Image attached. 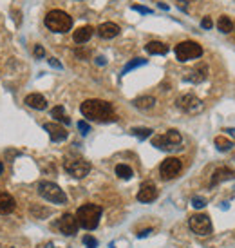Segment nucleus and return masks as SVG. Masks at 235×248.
Returning a JSON list of instances; mask_svg holds the SVG:
<instances>
[{
  "label": "nucleus",
  "instance_id": "1",
  "mask_svg": "<svg viewBox=\"0 0 235 248\" xmlns=\"http://www.w3.org/2000/svg\"><path fill=\"white\" fill-rule=\"evenodd\" d=\"M80 110L82 114L90 122H100V124H109V122H116L118 116L112 105L105 100H85L82 105H80Z\"/></svg>",
  "mask_w": 235,
  "mask_h": 248
},
{
  "label": "nucleus",
  "instance_id": "2",
  "mask_svg": "<svg viewBox=\"0 0 235 248\" xmlns=\"http://www.w3.org/2000/svg\"><path fill=\"white\" fill-rule=\"evenodd\" d=\"M102 207L100 205H92V203H87L83 207L78 208L76 212V219L78 225L85 230H94L98 227V223L102 219Z\"/></svg>",
  "mask_w": 235,
  "mask_h": 248
},
{
  "label": "nucleus",
  "instance_id": "3",
  "mask_svg": "<svg viewBox=\"0 0 235 248\" xmlns=\"http://www.w3.org/2000/svg\"><path fill=\"white\" fill-rule=\"evenodd\" d=\"M45 28L51 29L53 33H67L73 28V18L62 9H53L45 15Z\"/></svg>",
  "mask_w": 235,
  "mask_h": 248
},
{
  "label": "nucleus",
  "instance_id": "4",
  "mask_svg": "<svg viewBox=\"0 0 235 248\" xmlns=\"http://www.w3.org/2000/svg\"><path fill=\"white\" fill-rule=\"evenodd\" d=\"M38 194L44 200H47L49 203H55V205H65L67 203L65 192L56 183H51V181H42L38 185Z\"/></svg>",
  "mask_w": 235,
  "mask_h": 248
},
{
  "label": "nucleus",
  "instance_id": "5",
  "mask_svg": "<svg viewBox=\"0 0 235 248\" xmlns=\"http://www.w3.org/2000/svg\"><path fill=\"white\" fill-rule=\"evenodd\" d=\"M181 141H183V136H181V132L176 131V129H170L166 134L154 136L152 138V145L158 147V149H161V151H176V149H179Z\"/></svg>",
  "mask_w": 235,
  "mask_h": 248
},
{
  "label": "nucleus",
  "instance_id": "6",
  "mask_svg": "<svg viewBox=\"0 0 235 248\" xmlns=\"http://www.w3.org/2000/svg\"><path fill=\"white\" fill-rule=\"evenodd\" d=\"M201 55H203V47H201L197 42L187 40L176 46V56H177L179 62L194 60V58H199Z\"/></svg>",
  "mask_w": 235,
  "mask_h": 248
},
{
  "label": "nucleus",
  "instance_id": "7",
  "mask_svg": "<svg viewBox=\"0 0 235 248\" xmlns=\"http://www.w3.org/2000/svg\"><path fill=\"white\" fill-rule=\"evenodd\" d=\"M188 225L192 228V232L197 235L212 234V221H210L206 214H194L188 221Z\"/></svg>",
  "mask_w": 235,
  "mask_h": 248
},
{
  "label": "nucleus",
  "instance_id": "8",
  "mask_svg": "<svg viewBox=\"0 0 235 248\" xmlns=\"http://www.w3.org/2000/svg\"><path fill=\"white\" fill-rule=\"evenodd\" d=\"M176 105L181 110L188 112V114H197V112L203 110V102L197 96H194V94H183V96H179L176 100Z\"/></svg>",
  "mask_w": 235,
  "mask_h": 248
},
{
  "label": "nucleus",
  "instance_id": "9",
  "mask_svg": "<svg viewBox=\"0 0 235 248\" xmlns=\"http://www.w3.org/2000/svg\"><path fill=\"white\" fill-rule=\"evenodd\" d=\"M65 170L76 179L85 178L87 174L90 172V163L85 161V159H71V161H65Z\"/></svg>",
  "mask_w": 235,
  "mask_h": 248
},
{
  "label": "nucleus",
  "instance_id": "10",
  "mask_svg": "<svg viewBox=\"0 0 235 248\" xmlns=\"http://www.w3.org/2000/svg\"><path fill=\"white\" fill-rule=\"evenodd\" d=\"M181 169H183L181 159L166 158L165 161L159 165V174H161V178H163V179H174L177 174L181 172Z\"/></svg>",
  "mask_w": 235,
  "mask_h": 248
},
{
  "label": "nucleus",
  "instance_id": "11",
  "mask_svg": "<svg viewBox=\"0 0 235 248\" xmlns=\"http://www.w3.org/2000/svg\"><path fill=\"white\" fill-rule=\"evenodd\" d=\"M78 219L73 216V214H63L62 217L58 219V228L60 232L65 235H74L78 232Z\"/></svg>",
  "mask_w": 235,
  "mask_h": 248
},
{
  "label": "nucleus",
  "instance_id": "12",
  "mask_svg": "<svg viewBox=\"0 0 235 248\" xmlns=\"http://www.w3.org/2000/svg\"><path fill=\"white\" fill-rule=\"evenodd\" d=\"M206 76H208V65L206 63H199V65H195L192 71H188L183 80L190 83H201L206 80Z\"/></svg>",
  "mask_w": 235,
  "mask_h": 248
},
{
  "label": "nucleus",
  "instance_id": "13",
  "mask_svg": "<svg viewBox=\"0 0 235 248\" xmlns=\"http://www.w3.org/2000/svg\"><path fill=\"white\" fill-rule=\"evenodd\" d=\"M158 198V188L154 183H143L138 192V201L141 203H152Z\"/></svg>",
  "mask_w": 235,
  "mask_h": 248
},
{
  "label": "nucleus",
  "instance_id": "14",
  "mask_svg": "<svg viewBox=\"0 0 235 248\" xmlns=\"http://www.w3.org/2000/svg\"><path fill=\"white\" fill-rule=\"evenodd\" d=\"M44 129L49 132V138L53 140V141H56V143H58V141H63V140H67V136H69V132L58 124H45L44 125Z\"/></svg>",
  "mask_w": 235,
  "mask_h": 248
},
{
  "label": "nucleus",
  "instance_id": "15",
  "mask_svg": "<svg viewBox=\"0 0 235 248\" xmlns=\"http://www.w3.org/2000/svg\"><path fill=\"white\" fill-rule=\"evenodd\" d=\"M16 207V201L11 194L0 190V214H11Z\"/></svg>",
  "mask_w": 235,
  "mask_h": 248
},
{
  "label": "nucleus",
  "instance_id": "16",
  "mask_svg": "<svg viewBox=\"0 0 235 248\" xmlns=\"http://www.w3.org/2000/svg\"><path fill=\"white\" fill-rule=\"evenodd\" d=\"M119 26L118 24H112V22H105V24H102L100 28H98V35L102 36V38H114V36L119 35Z\"/></svg>",
  "mask_w": 235,
  "mask_h": 248
},
{
  "label": "nucleus",
  "instance_id": "17",
  "mask_svg": "<svg viewBox=\"0 0 235 248\" xmlns=\"http://www.w3.org/2000/svg\"><path fill=\"white\" fill-rule=\"evenodd\" d=\"M235 178V172L234 170H230V169H226V167H221V169H217L214 172V176H212V179H210V185L215 186L219 185L221 181H226V179H232Z\"/></svg>",
  "mask_w": 235,
  "mask_h": 248
},
{
  "label": "nucleus",
  "instance_id": "18",
  "mask_svg": "<svg viewBox=\"0 0 235 248\" xmlns=\"http://www.w3.org/2000/svg\"><path fill=\"white\" fill-rule=\"evenodd\" d=\"M26 104L31 107V109H36V110H44L47 107V102H45V98L42 96V94H29L26 96Z\"/></svg>",
  "mask_w": 235,
  "mask_h": 248
},
{
  "label": "nucleus",
  "instance_id": "19",
  "mask_svg": "<svg viewBox=\"0 0 235 248\" xmlns=\"http://www.w3.org/2000/svg\"><path fill=\"white\" fill-rule=\"evenodd\" d=\"M92 33H94V29L90 28V26H83V28H80V29H76V31H74L73 38H74V42H76V44H85V42L90 40Z\"/></svg>",
  "mask_w": 235,
  "mask_h": 248
},
{
  "label": "nucleus",
  "instance_id": "20",
  "mask_svg": "<svg viewBox=\"0 0 235 248\" xmlns=\"http://www.w3.org/2000/svg\"><path fill=\"white\" fill-rule=\"evenodd\" d=\"M145 51L148 55H166L168 53V46L163 42H148L145 46Z\"/></svg>",
  "mask_w": 235,
  "mask_h": 248
},
{
  "label": "nucleus",
  "instance_id": "21",
  "mask_svg": "<svg viewBox=\"0 0 235 248\" xmlns=\"http://www.w3.org/2000/svg\"><path fill=\"white\" fill-rule=\"evenodd\" d=\"M132 104H134L136 109L147 110V109H152L154 105H156V98L154 96H139V98H136Z\"/></svg>",
  "mask_w": 235,
  "mask_h": 248
},
{
  "label": "nucleus",
  "instance_id": "22",
  "mask_svg": "<svg viewBox=\"0 0 235 248\" xmlns=\"http://www.w3.org/2000/svg\"><path fill=\"white\" fill-rule=\"evenodd\" d=\"M51 116L55 118L56 122H60V124H65V125L71 124V118L65 114V109H63L62 105H56L55 109H51Z\"/></svg>",
  "mask_w": 235,
  "mask_h": 248
},
{
  "label": "nucleus",
  "instance_id": "23",
  "mask_svg": "<svg viewBox=\"0 0 235 248\" xmlns=\"http://www.w3.org/2000/svg\"><path fill=\"white\" fill-rule=\"evenodd\" d=\"M217 29L221 33H230L234 29V24H232V20H230L226 15H222V16H219V20H217Z\"/></svg>",
  "mask_w": 235,
  "mask_h": 248
},
{
  "label": "nucleus",
  "instance_id": "24",
  "mask_svg": "<svg viewBox=\"0 0 235 248\" xmlns=\"http://www.w3.org/2000/svg\"><path fill=\"white\" fill-rule=\"evenodd\" d=\"M215 147L221 152H228L230 149L234 147V143H232L228 138H224V136H217V138H215Z\"/></svg>",
  "mask_w": 235,
  "mask_h": 248
},
{
  "label": "nucleus",
  "instance_id": "25",
  "mask_svg": "<svg viewBox=\"0 0 235 248\" xmlns=\"http://www.w3.org/2000/svg\"><path fill=\"white\" fill-rule=\"evenodd\" d=\"M145 63H147L145 58H134V60H131V62L125 65L123 71H121V75H127L129 71L136 69V67H141V65H145Z\"/></svg>",
  "mask_w": 235,
  "mask_h": 248
},
{
  "label": "nucleus",
  "instance_id": "26",
  "mask_svg": "<svg viewBox=\"0 0 235 248\" xmlns=\"http://www.w3.org/2000/svg\"><path fill=\"white\" fill-rule=\"evenodd\" d=\"M116 174L121 179H131L132 178V169L129 165H123V163H119V165H116Z\"/></svg>",
  "mask_w": 235,
  "mask_h": 248
},
{
  "label": "nucleus",
  "instance_id": "27",
  "mask_svg": "<svg viewBox=\"0 0 235 248\" xmlns=\"http://www.w3.org/2000/svg\"><path fill=\"white\" fill-rule=\"evenodd\" d=\"M131 134H134V136H138L139 140H147L150 134H152V129H147V127H141V129H132Z\"/></svg>",
  "mask_w": 235,
  "mask_h": 248
},
{
  "label": "nucleus",
  "instance_id": "28",
  "mask_svg": "<svg viewBox=\"0 0 235 248\" xmlns=\"http://www.w3.org/2000/svg\"><path fill=\"white\" fill-rule=\"evenodd\" d=\"M83 245L87 248H98V241L92 235H85V237H83Z\"/></svg>",
  "mask_w": 235,
  "mask_h": 248
},
{
  "label": "nucleus",
  "instance_id": "29",
  "mask_svg": "<svg viewBox=\"0 0 235 248\" xmlns=\"http://www.w3.org/2000/svg\"><path fill=\"white\" fill-rule=\"evenodd\" d=\"M78 129H80V132H82L83 136H85V134H89L90 132V125L87 124V122H78Z\"/></svg>",
  "mask_w": 235,
  "mask_h": 248
},
{
  "label": "nucleus",
  "instance_id": "30",
  "mask_svg": "<svg viewBox=\"0 0 235 248\" xmlns=\"http://www.w3.org/2000/svg\"><path fill=\"white\" fill-rule=\"evenodd\" d=\"M205 205H206V200H205V198H197V196H195L194 200H192V207L194 208H203Z\"/></svg>",
  "mask_w": 235,
  "mask_h": 248
},
{
  "label": "nucleus",
  "instance_id": "31",
  "mask_svg": "<svg viewBox=\"0 0 235 248\" xmlns=\"http://www.w3.org/2000/svg\"><path fill=\"white\" fill-rule=\"evenodd\" d=\"M132 9H134V11H138V13H143V15L152 13V9H148V7H145V6H136V4L132 6Z\"/></svg>",
  "mask_w": 235,
  "mask_h": 248
},
{
  "label": "nucleus",
  "instance_id": "32",
  "mask_svg": "<svg viewBox=\"0 0 235 248\" xmlns=\"http://www.w3.org/2000/svg\"><path fill=\"white\" fill-rule=\"evenodd\" d=\"M31 212L36 214V216H38V217L42 219V217H45V216H47L49 210H38V207H33V208H31Z\"/></svg>",
  "mask_w": 235,
  "mask_h": 248
},
{
  "label": "nucleus",
  "instance_id": "33",
  "mask_svg": "<svg viewBox=\"0 0 235 248\" xmlns=\"http://www.w3.org/2000/svg\"><path fill=\"white\" fill-rule=\"evenodd\" d=\"M201 26H203L205 29H210L212 26H214V24H212V18H210V16H205L203 22H201Z\"/></svg>",
  "mask_w": 235,
  "mask_h": 248
},
{
  "label": "nucleus",
  "instance_id": "34",
  "mask_svg": "<svg viewBox=\"0 0 235 248\" xmlns=\"http://www.w3.org/2000/svg\"><path fill=\"white\" fill-rule=\"evenodd\" d=\"M35 56L36 58H44L45 56V51H44L42 46H35Z\"/></svg>",
  "mask_w": 235,
  "mask_h": 248
},
{
  "label": "nucleus",
  "instance_id": "35",
  "mask_svg": "<svg viewBox=\"0 0 235 248\" xmlns=\"http://www.w3.org/2000/svg\"><path fill=\"white\" fill-rule=\"evenodd\" d=\"M49 65H51V67H55V69H62V63L58 62L56 58H49Z\"/></svg>",
  "mask_w": 235,
  "mask_h": 248
},
{
  "label": "nucleus",
  "instance_id": "36",
  "mask_svg": "<svg viewBox=\"0 0 235 248\" xmlns=\"http://www.w3.org/2000/svg\"><path fill=\"white\" fill-rule=\"evenodd\" d=\"M94 62H96V65H105V63H107V58H105V56H98Z\"/></svg>",
  "mask_w": 235,
  "mask_h": 248
},
{
  "label": "nucleus",
  "instance_id": "37",
  "mask_svg": "<svg viewBox=\"0 0 235 248\" xmlns=\"http://www.w3.org/2000/svg\"><path fill=\"white\" fill-rule=\"evenodd\" d=\"M150 234H152V230H150V228H147V230H143V232H139L138 237L141 239V237H147V235H150Z\"/></svg>",
  "mask_w": 235,
  "mask_h": 248
},
{
  "label": "nucleus",
  "instance_id": "38",
  "mask_svg": "<svg viewBox=\"0 0 235 248\" xmlns=\"http://www.w3.org/2000/svg\"><path fill=\"white\" fill-rule=\"evenodd\" d=\"M176 2H177V7H179V9H187V2H185V0H176Z\"/></svg>",
  "mask_w": 235,
  "mask_h": 248
},
{
  "label": "nucleus",
  "instance_id": "39",
  "mask_svg": "<svg viewBox=\"0 0 235 248\" xmlns=\"http://www.w3.org/2000/svg\"><path fill=\"white\" fill-rule=\"evenodd\" d=\"M76 56H80V58H87L89 53H87V51H76Z\"/></svg>",
  "mask_w": 235,
  "mask_h": 248
},
{
  "label": "nucleus",
  "instance_id": "40",
  "mask_svg": "<svg viewBox=\"0 0 235 248\" xmlns=\"http://www.w3.org/2000/svg\"><path fill=\"white\" fill-rule=\"evenodd\" d=\"M224 132H228L230 136H232V138L235 140V129H226V131H224Z\"/></svg>",
  "mask_w": 235,
  "mask_h": 248
},
{
  "label": "nucleus",
  "instance_id": "41",
  "mask_svg": "<svg viewBox=\"0 0 235 248\" xmlns=\"http://www.w3.org/2000/svg\"><path fill=\"white\" fill-rule=\"evenodd\" d=\"M158 6L161 7V9H165V11H166V9H168V6H166V4H163V2H159Z\"/></svg>",
  "mask_w": 235,
  "mask_h": 248
},
{
  "label": "nucleus",
  "instance_id": "42",
  "mask_svg": "<svg viewBox=\"0 0 235 248\" xmlns=\"http://www.w3.org/2000/svg\"><path fill=\"white\" fill-rule=\"evenodd\" d=\"M4 172V163H2V161H0V174Z\"/></svg>",
  "mask_w": 235,
  "mask_h": 248
},
{
  "label": "nucleus",
  "instance_id": "43",
  "mask_svg": "<svg viewBox=\"0 0 235 248\" xmlns=\"http://www.w3.org/2000/svg\"><path fill=\"white\" fill-rule=\"evenodd\" d=\"M45 248H56V247H53V245H47V247H45Z\"/></svg>",
  "mask_w": 235,
  "mask_h": 248
}]
</instances>
